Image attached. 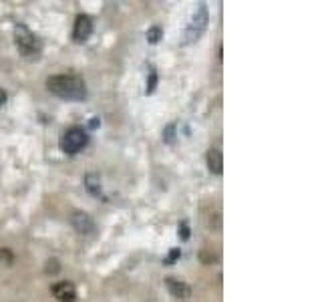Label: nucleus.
<instances>
[{"label": "nucleus", "mask_w": 322, "mask_h": 302, "mask_svg": "<svg viewBox=\"0 0 322 302\" xmlns=\"http://www.w3.org/2000/svg\"><path fill=\"white\" fill-rule=\"evenodd\" d=\"M46 89L48 93L65 101L87 99V85L79 75H52L46 79Z\"/></svg>", "instance_id": "obj_1"}, {"label": "nucleus", "mask_w": 322, "mask_h": 302, "mask_svg": "<svg viewBox=\"0 0 322 302\" xmlns=\"http://www.w3.org/2000/svg\"><path fill=\"white\" fill-rule=\"evenodd\" d=\"M209 22V14H207V6L201 2L195 6V10L191 12V18L185 26L183 32V44H191L195 40H199V36L205 32V26Z\"/></svg>", "instance_id": "obj_2"}, {"label": "nucleus", "mask_w": 322, "mask_h": 302, "mask_svg": "<svg viewBox=\"0 0 322 302\" xmlns=\"http://www.w3.org/2000/svg\"><path fill=\"white\" fill-rule=\"evenodd\" d=\"M14 42L18 46V51L26 57V59H38L40 55V40L34 32H30L24 24H16L14 26Z\"/></svg>", "instance_id": "obj_3"}, {"label": "nucleus", "mask_w": 322, "mask_h": 302, "mask_svg": "<svg viewBox=\"0 0 322 302\" xmlns=\"http://www.w3.org/2000/svg\"><path fill=\"white\" fill-rule=\"evenodd\" d=\"M87 143H89V135H87L85 129H81V127H69V129L61 135L59 147H61L63 153H67V155H75V153H79L81 149H85Z\"/></svg>", "instance_id": "obj_4"}, {"label": "nucleus", "mask_w": 322, "mask_h": 302, "mask_svg": "<svg viewBox=\"0 0 322 302\" xmlns=\"http://www.w3.org/2000/svg\"><path fill=\"white\" fill-rule=\"evenodd\" d=\"M71 224L81 236H89L95 232V220L87 212H73L71 214Z\"/></svg>", "instance_id": "obj_5"}, {"label": "nucleus", "mask_w": 322, "mask_h": 302, "mask_svg": "<svg viewBox=\"0 0 322 302\" xmlns=\"http://www.w3.org/2000/svg\"><path fill=\"white\" fill-rule=\"evenodd\" d=\"M91 32H93V20L87 14H79L77 20H75V28H73L75 42H87Z\"/></svg>", "instance_id": "obj_6"}, {"label": "nucleus", "mask_w": 322, "mask_h": 302, "mask_svg": "<svg viewBox=\"0 0 322 302\" xmlns=\"http://www.w3.org/2000/svg\"><path fill=\"white\" fill-rule=\"evenodd\" d=\"M52 294L59 302H75L77 300V288L73 282L69 280H63V282H57L52 284Z\"/></svg>", "instance_id": "obj_7"}, {"label": "nucleus", "mask_w": 322, "mask_h": 302, "mask_svg": "<svg viewBox=\"0 0 322 302\" xmlns=\"http://www.w3.org/2000/svg\"><path fill=\"white\" fill-rule=\"evenodd\" d=\"M165 286H167L169 294H171V296H175V298L187 300V298L191 296V288H189V284H185V282H183V280H179V278L167 276V278H165Z\"/></svg>", "instance_id": "obj_8"}, {"label": "nucleus", "mask_w": 322, "mask_h": 302, "mask_svg": "<svg viewBox=\"0 0 322 302\" xmlns=\"http://www.w3.org/2000/svg\"><path fill=\"white\" fill-rule=\"evenodd\" d=\"M205 163H207V169H209L211 173L220 175V173H222V169H224V155H222V151L218 149V147H211V149H207V155H205Z\"/></svg>", "instance_id": "obj_9"}, {"label": "nucleus", "mask_w": 322, "mask_h": 302, "mask_svg": "<svg viewBox=\"0 0 322 302\" xmlns=\"http://www.w3.org/2000/svg\"><path fill=\"white\" fill-rule=\"evenodd\" d=\"M85 187H87V191H89L93 197H99V195H101V177H99L95 171L87 173V175H85Z\"/></svg>", "instance_id": "obj_10"}, {"label": "nucleus", "mask_w": 322, "mask_h": 302, "mask_svg": "<svg viewBox=\"0 0 322 302\" xmlns=\"http://www.w3.org/2000/svg\"><path fill=\"white\" fill-rule=\"evenodd\" d=\"M175 129H177V125L175 123H169L167 127H165V131H163V139H165V143H169V145H173L177 139V135H175Z\"/></svg>", "instance_id": "obj_11"}, {"label": "nucleus", "mask_w": 322, "mask_h": 302, "mask_svg": "<svg viewBox=\"0 0 322 302\" xmlns=\"http://www.w3.org/2000/svg\"><path fill=\"white\" fill-rule=\"evenodd\" d=\"M161 36H163L161 26H151V28L147 30V40H149V44H157L161 40Z\"/></svg>", "instance_id": "obj_12"}, {"label": "nucleus", "mask_w": 322, "mask_h": 302, "mask_svg": "<svg viewBox=\"0 0 322 302\" xmlns=\"http://www.w3.org/2000/svg\"><path fill=\"white\" fill-rule=\"evenodd\" d=\"M46 274H59V270H61V264H59V260L57 258H50V260H46Z\"/></svg>", "instance_id": "obj_13"}, {"label": "nucleus", "mask_w": 322, "mask_h": 302, "mask_svg": "<svg viewBox=\"0 0 322 302\" xmlns=\"http://www.w3.org/2000/svg\"><path fill=\"white\" fill-rule=\"evenodd\" d=\"M155 85H157V73L151 71L149 73V83H147V95H151L155 91Z\"/></svg>", "instance_id": "obj_14"}, {"label": "nucleus", "mask_w": 322, "mask_h": 302, "mask_svg": "<svg viewBox=\"0 0 322 302\" xmlns=\"http://www.w3.org/2000/svg\"><path fill=\"white\" fill-rule=\"evenodd\" d=\"M179 256H181V252H179V248H171V252H169V256L165 258V264H173L175 260H179Z\"/></svg>", "instance_id": "obj_15"}, {"label": "nucleus", "mask_w": 322, "mask_h": 302, "mask_svg": "<svg viewBox=\"0 0 322 302\" xmlns=\"http://www.w3.org/2000/svg\"><path fill=\"white\" fill-rule=\"evenodd\" d=\"M0 260L10 266V264H12V252H10L8 248H0Z\"/></svg>", "instance_id": "obj_16"}, {"label": "nucleus", "mask_w": 322, "mask_h": 302, "mask_svg": "<svg viewBox=\"0 0 322 302\" xmlns=\"http://www.w3.org/2000/svg\"><path fill=\"white\" fill-rule=\"evenodd\" d=\"M199 256H201V262H203V264H209V262H216V256H213L211 252L207 254V250H205V248L201 250V254H199Z\"/></svg>", "instance_id": "obj_17"}, {"label": "nucleus", "mask_w": 322, "mask_h": 302, "mask_svg": "<svg viewBox=\"0 0 322 302\" xmlns=\"http://www.w3.org/2000/svg\"><path fill=\"white\" fill-rule=\"evenodd\" d=\"M181 238H183V240H187V238H189V230H187V226H185V224H181Z\"/></svg>", "instance_id": "obj_18"}, {"label": "nucleus", "mask_w": 322, "mask_h": 302, "mask_svg": "<svg viewBox=\"0 0 322 302\" xmlns=\"http://www.w3.org/2000/svg\"><path fill=\"white\" fill-rule=\"evenodd\" d=\"M6 103V93H4V89H0V107Z\"/></svg>", "instance_id": "obj_19"}, {"label": "nucleus", "mask_w": 322, "mask_h": 302, "mask_svg": "<svg viewBox=\"0 0 322 302\" xmlns=\"http://www.w3.org/2000/svg\"><path fill=\"white\" fill-rule=\"evenodd\" d=\"M91 127H99V119H91Z\"/></svg>", "instance_id": "obj_20"}]
</instances>
